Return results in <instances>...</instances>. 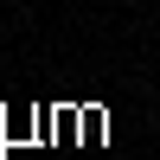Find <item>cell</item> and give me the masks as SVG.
Here are the masks:
<instances>
[]
</instances>
